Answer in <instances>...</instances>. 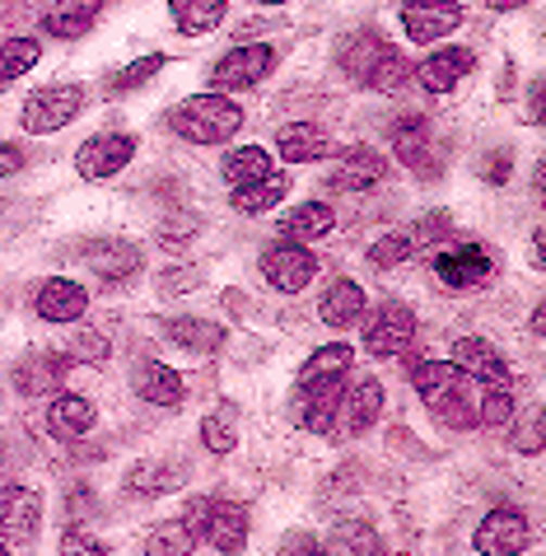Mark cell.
<instances>
[{
	"label": "cell",
	"instance_id": "18",
	"mask_svg": "<svg viewBox=\"0 0 546 556\" xmlns=\"http://www.w3.org/2000/svg\"><path fill=\"white\" fill-rule=\"evenodd\" d=\"M34 308L47 323H80L85 308H89V290L80 281H66V276H52V281L38 286Z\"/></svg>",
	"mask_w": 546,
	"mask_h": 556
},
{
	"label": "cell",
	"instance_id": "20",
	"mask_svg": "<svg viewBox=\"0 0 546 556\" xmlns=\"http://www.w3.org/2000/svg\"><path fill=\"white\" fill-rule=\"evenodd\" d=\"M388 178V160L379 150H369V146H355L341 154V164L332 168V182L341 192H365V188H379V182Z\"/></svg>",
	"mask_w": 546,
	"mask_h": 556
},
{
	"label": "cell",
	"instance_id": "13",
	"mask_svg": "<svg viewBox=\"0 0 546 556\" xmlns=\"http://www.w3.org/2000/svg\"><path fill=\"white\" fill-rule=\"evenodd\" d=\"M440 235H444V215H426V220H416L411 229H393V235H383L379 243H369V267L393 271L411 253L426 249V243H434Z\"/></svg>",
	"mask_w": 546,
	"mask_h": 556
},
{
	"label": "cell",
	"instance_id": "37",
	"mask_svg": "<svg viewBox=\"0 0 546 556\" xmlns=\"http://www.w3.org/2000/svg\"><path fill=\"white\" fill-rule=\"evenodd\" d=\"M178 477L182 472H174L168 463H140V468H131V477H127V491L131 496H168V491L178 486Z\"/></svg>",
	"mask_w": 546,
	"mask_h": 556
},
{
	"label": "cell",
	"instance_id": "31",
	"mask_svg": "<svg viewBox=\"0 0 546 556\" xmlns=\"http://www.w3.org/2000/svg\"><path fill=\"white\" fill-rule=\"evenodd\" d=\"M337 403H341V383H314V389H300V426L327 435L337 421Z\"/></svg>",
	"mask_w": 546,
	"mask_h": 556
},
{
	"label": "cell",
	"instance_id": "44",
	"mask_svg": "<svg viewBox=\"0 0 546 556\" xmlns=\"http://www.w3.org/2000/svg\"><path fill=\"white\" fill-rule=\"evenodd\" d=\"M20 168H24V150H20V146H10V141H0V178L20 174Z\"/></svg>",
	"mask_w": 546,
	"mask_h": 556
},
{
	"label": "cell",
	"instance_id": "22",
	"mask_svg": "<svg viewBox=\"0 0 546 556\" xmlns=\"http://www.w3.org/2000/svg\"><path fill=\"white\" fill-rule=\"evenodd\" d=\"M393 150H397V160L416 168V174H430L434 168V131H430V117H420V113H407L393 127Z\"/></svg>",
	"mask_w": 546,
	"mask_h": 556
},
{
	"label": "cell",
	"instance_id": "26",
	"mask_svg": "<svg viewBox=\"0 0 546 556\" xmlns=\"http://www.w3.org/2000/svg\"><path fill=\"white\" fill-rule=\"evenodd\" d=\"M365 290L360 286H355V281H332V286H327V295L318 300V314H322V323H327V328H355V323H360L365 318Z\"/></svg>",
	"mask_w": 546,
	"mask_h": 556
},
{
	"label": "cell",
	"instance_id": "43",
	"mask_svg": "<svg viewBox=\"0 0 546 556\" xmlns=\"http://www.w3.org/2000/svg\"><path fill=\"white\" fill-rule=\"evenodd\" d=\"M513 444H519L523 454H542V416H528V426L513 435Z\"/></svg>",
	"mask_w": 546,
	"mask_h": 556
},
{
	"label": "cell",
	"instance_id": "47",
	"mask_svg": "<svg viewBox=\"0 0 546 556\" xmlns=\"http://www.w3.org/2000/svg\"><path fill=\"white\" fill-rule=\"evenodd\" d=\"M486 5H491V10H519L523 0H486Z\"/></svg>",
	"mask_w": 546,
	"mask_h": 556
},
{
	"label": "cell",
	"instance_id": "14",
	"mask_svg": "<svg viewBox=\"0 0 546 556\" xmlns=\"http://www.w3.org/2000/svg\"><path fill=\"white\" fill-rule=\"evenodd\" d=\"M71 355L66 351H34V355H24L20 365H14V389L28 393V397H38V393H61V383H66L71 375Z\"/></svg>",
	"mask_w": 546,
	"mask_h": 556
},
{
	"label": "cell",
	"instance_id": "15",
	"mask_svg": "<svg viewBox=\"0 0 546 556\" xmlns=\"http://www.w3.org/2000/svg\"><path fill=\"white\" fill-rule=\"evenodd\" d=\"M383 412V383L379 379H355V383H341V403H337V416L346 435H360V430H369L373 421H379Z\"/></svg>",
	"mask_w": 546,
	"mask_h": 556
},
{
	"label": "cell",
	"instance_id": "33",
	"mask_svg": "<svg viewBox=\"0 0 546 556\" xmlns=\"http://www.w3.org/2000/svg\"><path fill=\"white\" fill-rule=\"evenodd\" d=\"M38 56H42V48L34 38H10V42H0V94L20 80V75H28L38 66Z\"/></svg>",
	"mask_w": 546,
	"mask_h": 556
},
{
	"label": "cell",
	"instance_id": "17",
	"mask_svg": "<svg viewBox=\"0 0 546 556\" xmlns=\"http://www.w3.org/2000/svg\"><path fill=\"white\" fill-rule=\"evenodd\" d=\"M523 543H528V519L509 505L491 509L477 529V552H486V556H513V552H523Z\"/></svg>",
	"mask_w": 546,
	"mask_h": 556
},
{
	"label": "cell",
	"instance_id": "24",
	"mask_svg": "<svg viewBox=\"0 0 546 556\" xmlns=\"http://www.w3.org/2000/svg\"><path fill=\"white\" fill-rule=\"evenodd\" d=\"M107 0H56L52 10L42 14V34H52V38H85L93 24H99V14H103Z\"/></svg>",
	"mask_w": 546,
	"mask_h": 556
},
{
	"label": "cell",
	"instance_id": "41",
	"mask_svg": "<svg viewBox=\"0 0 546 556\" xmlns=\"http://www.w3.org/2000/svg\"><path fill=\"white\" fill-rule=\"evenodd\" d=\"M66 355H71L75 365H103V361H107V337H99V332L71 337V342H66Z\"/></svg>",
	"mask_w": 546,
	"mask_h": 556
},
{
	"label": "cell",
	"instance_id": "25",
	"mask_svg": "<svg viewBox=\"0 0 546 556\" xmlns=\"http://www.w3.org/2000/svg\"><path fill=\"white\" fill-rule=\"evenodd\" d=\"M131 383H136V393L145 397V403H154V407H178L182 397H187L182 375H178L174 365H164V361H140Z\"/></svg>",
	"mask_w": 546,
	"mask_h": 556
},
{
	"label": "cell",
	"instance_id": "30",
	"mask_svg": "<svg viewBox=\"0 0 546 556\" xmlns=\"http://www.w3.org/2000/svg\"><path fill=\"white\" fill-rule=\"evenodd\" d=\"M280 229H285V239L294 243H314V239H327L337 229V215L327 202H304V206H294L285 220H280Z\"/></svg>",
	"mask_w": 546,
	"mask_h": 556
},
{
	"label": "cell",
	"instance_id": "10",
	"mask_svg": "<svg viewBox=\"0 0 546 556\" xmlns=\"http://www.w3.org/2000/svg\"><path fill=\"white\" fill-rule=\"evenodd\" d=\"M416 342V314L407 304H379L365 323V351L369 355H402Z\"/></svg>",
	"mask_w": 546,
	"mask_h": 556
},
{
	"label": "cell",
	"instance_id": "5",
	"mask_svg": "<svg viewBox=\"0 0 546 556\" xmlns=\"http://www.w3.org/2000/svg\"><path fill=\"white\" fill-rule=\"evenodd\" d=\"M80 108H85V89L80 85H47V89H34L24 103V131L28 136H52L61 131L66 122L80 117Z\"/></svg>",
	"mask_w": 546,
	"mask_h": 556
},
{
	"label": "cell",
	"instance_id": "8",
	"mask_svg": "<svg viewBox=\"0 0 546 556\" xmlns=\"http://www.w3.org/2000/svg\"><path fill=\"white\" fill-rule=\"evenodd\" d=\"M38 523H42V496L34 486H0V538L10 547H24L38 538Z\"/></svg>",
	"mask_w": 546,
	"mask_h": 556
},
{
	"label": "cell",
	"instance_id": "9",
	"mask_svg": "<svg viewBox=\"0 0 546 556\" xmlns=\"http://www.w3.org/2000/svg\"><path fill=\"white\" fill-rule=\"evenodd\" d=\"M262 276L276 286V290H285V295H300V290L318 276V257L304 249V243H294V239H280L276 249L262 253Z\"/></svg>",
	"mask_w": 546,
	"mask_h": 556
},
{
	"label": "cell",
	"instance_id": "12",
	"mask_svg": "<svg viewBox=\"0 0 546 556\" xmlns=\"http://www.w3.org/2000/svg\"><path fill=\"white\" fill-rule=\"evenodd\" d=\"M462 24L458 0H407L402 5V34L411 42H440Z\"/></svg>",
	"mask_w": 546,
	"mask_h": 556
},
{
	"label": "cell",
	"instance_id": "6",
	"mask_svg": "<svg viewBox=\"0 0 546 556\" xmlns=\"http://www.w3.org/2000/svg\"><path fill=\"white\" fill-rule=\"evenodd\" d=\"M271 66H276V52L262 48V42H253V48H233L215 61L211 85H215V94H239V89H253V85L267 80Z\"/></svg>",
	"mask_w": 546,
	"mask_h": 556
},
{
	"label": "cell",
	"instance_id": "42",
	"mask_svg": "<svg viewBox=\"0 0 546 556\" xmlns=\"http://www.w3.org/2000/svg\"><path fill=\"white\" fill-rule=\"evenodd\" d=\"M332 547H337V552H365V547H369V552H379V538H373L365 523H346V529L332 538Z\"/></svg>",
	"mask_w": 546,
	"mask_h": 556
},
{
	"label": "cell",
	"instance_id": "4",
	"mask_svg": "<svg viewBox=\"0 0 546 556\" xmlns=\"http://www.w3.org/2000/svg\"><path fill=\"white\" fill-rule=\"evenodd\" d=\"M182 523L192 543L215 552H239L247 543V509L239 501H192Z\"/></svg>",
	"mask_w": 546,
	"mask_h": 556
},
{
	"label": "cell",
	"instance_id": "3",
	"mask_svg": "<svg viewBox=\"0 0 546 556\" xmlns=\"http://www.w3.org/2000/svg\"><path fill=\"white\" fill-rule=\"evenodd\" d=\"M168 127H174L182 141L192 146H225L233 131L243 127V108L233 103L229 94H192L182 99L174 113H168Z\"/></svg>",
	"mask_w": 546,
	"mask_h": 556
},
{
	"label": "cell",
	"instance_id": "16",
	"mask_svg": "<svg viewBox=\"0 0 546 556\" xmlns=\"http://www.w3.org/2000/svg\"><path fill=\"white\" fill-rule=\"evenodd\" d=\"M472 66H477L472 48H440V52H430L426 61H420V66H411V75L426 94H448Z\"/></svg>",
	"mask_w": 546,
	"mask_h": 556
},
{
	"label": "cell",
	"instance_id": "28",
	"mask_svg": "<svg viewBox=\"0 0 546 556\" xmlns=\"http://www.w3.org/2000/svg\"><path fill=\"white\" fill-rule=\"evenodd\" d=\"M89 257V271L99 276V281H127V276L140 267V253L131 249V243H122V239H103V243H93V249L85 253Z\"/></svg>",
	"mask_w": 546,
	"mask_h": 556
},
{
	"label": "cell",
	"instance_id": "39",
	"mask_svg": "<svg viewBox=\"0 0 546 556\" xmlns=\"http://www.w3.org/2000/svg\"><path fill=\"white\" fill-rule=\"evenodd\" d=\"M164 71V56L160 52H150V56H140V61H131L127 71H117L113 75V94H127V89H140L150 80V75H160Z\"/></svg>",
	"mask_w": 546,
	"mask_h": 556
},
{
	"label": "cell",
	"instance_id": "34",
	"mask_svg": "<svg viewBox=\"0 0 546 556\" xmlns=\"http://www.w3.org/2000/svg\"><path fill=\"white\" fill-rule=\"evenodd\" d=\"M174 5V24L182 34H211L225 20V0H168Z\"/></svg>",
	"mask_w": 546,
	"mask_h": 556
},
{
	"label": "cell",
	"instance_id": "45",
	"mask_svg": "<svg viewBox=\"0 0 546 556\" xmlns=\"http://www.w3.org/2000/svg\"><path fill=\"white\" fill-rule=\"evenodd\" d=\"M61 552H93V556H99L103 543H99V538H89V533H66V538H61Z\"/></svg>",
	"mask_w": 546,
	"mask_h": 556
},
{
	"label": "cell",
	"instance_id": "32",
	"mask_svg": "<svg viewBox=\"0 0 546 556\" xmlns=\"http://www.w3.org/2000/svg\"><path fill=\"white\" fill-rule=\"evenodd\" d=\"M220 168H225V182H229V188H243V182H257V178L271 174V154L262 150V146H239V150L225 154Z\"/></svg>",
	"mask_w": 546,
	"mask_h": 556
},
{
	"label": "cell",
	"instance_id": "2",
	"mask_svg": "<svg viewBox=\"0 0 546 556\" xmlns=\"http://www.w3.org/2000/svg\"><path fill=\"white\" fill-rule=\"evenodd\" d=\"M341 71L351 80H360L365 89H379V94H402L411 80V61L402 56L393 42H383L379 34H360L341 48Z\"/></svg>",
	"mask_w": 546,
	"mask_h": 556
},
{
	"label": "cell",
	"instance_id": "29",
	"mask_svg": "<svg viewBox=\"0 0 546 556\" xmlns=\"http://www.w3.org/2000/svg\"><path fill=\"white\" fill-rule=\"evenodd\" d=\"M285 192H290V174H271L267 178H257V182H243V188H233V211H243V215H262V211H271L285 202Z\"/></svg>",
	"mask_w": 546,
	"mask_h": 556
},
{
	"label": "cell",
	"instance_id": "36",
	"mask_svg": "<svg viewBox=\"0 0 546 556\" xmlns=\"http://www.w3.org/2000/svg\"><path fill=\"white\" fill-rule=\"evenodd\" d=\"M513 421V393L509 383H481V397H477V426L486 430H500Z\"/></svg>",
	"mask_w": 546,
	"mask_h": 556
},
{
	"label": "cell",
	"instance_id": "40",
	"mask_svg": "<svg viewBox=\"0 0 546 556\" xmlns=\"http://www.w3.org/2000/svg\"><path fill=\"white\" fill-rule=\"evenodd\" d=\"M196 543H192V533H187V523H160V529L150 533V543H145V552L150 556H164V552H192Z\"/></svg>",
	"mask_w": 546,
	"mask_h": 556
},
{
	"label": "cell",
	"instance_id": "38",
	"mask_svg": "<svg viewBox=\"0 0 546 556\" xmlns=\"http://www.w3.org/2000/svg\"><path fill=\"white\" fill-rule=\"evenodd\" d=\"M164 332L174 337L178 346H187V351L220 346V328H215V323H201V318H174V323H164Z\"/></svg>",
	"mask_w": 546,
	"mask_h": 556
},
{
	"label": "cell",
	"instance_id": "23",
	"mask_svg": "<svg viewBox=\"0 0 546 556\" xmlns=\"http://www.w3.org/2000/svg\"><path fill=\"white\" fill-rule=\"evenodd\" d=\"M276 150L285 164H318V160H327V150H332V136H327L318 122H290V127H280Z\"/></svg>",
	"mask_w": 546,
	"mask_h": 556
},
{
	"label": "cell",
	"instance_id": "19",
	"mask_svg": "<svg viewBox=\"0 0 546 556\" xmlns=\"http://www.w3.org/2000/svg\"><path fill=\"white\" fill-rule=\"evenodd\" d=\"M454 365H462L477 383H509V361L486 337H458L454 342Z\"/></svg>",
	"mask_w": 546,
	"mask_h": 556
},
{
	"label": "cell",
	"instance_id": "11",
	"mask_svg": "<svg viewBox=\"0 0 546 556\" xmlns=\"http://www.w3.org/2000/svg\"><path fill=\"white\" fill-rule=\"evenodd\" d=\"M434 276L454 290H477L495 276V262L481 243H454V249L434 253Z\"/></svg>",
	"mask_w": 546,
	"mask_h": 556
},
{
	"label": "cell",
	"instance_id": "21",
	"mask_svg": "<svg viewBox=\"0 0 546 556\" xmlns=\"http://www.w3.org/2000/svg\"><path fill=\"white\" fill-rule=\"evenodd\" d=\"M93 426H99V407L80 393H56L52 407H47V430H52L56 440H80Z\"/></svg>",
	"mask_w": 546,
	"mask_h": 556
},
{
	"label": "cell",
	"instance_id": "35",
	"mask_svg": "<svg viewBox=\"0 0 546 556\" xmlns=\"http://www.w3.org/2000/svg\"><path fill=\"white\" fill-rule=\"evenodd\" d=\"M201 444H206L211 454H233V444H239V412L229 403L215 407L206 421H201Z\"/></svg>",
	"mask_w": 546,
	"mask_h": 556
},
{
	"label": "cell",
	"instance_id": "48",
	"mask_svg": "<svg viewBox=\"0 0 546 556\" xmlns=\"http://www.w3.org/2000/svg\"><path fill=\"white\" fill-rule=\"evenodd\" d=\"M257 5H285V0H257Z\"/></svg>",
	"mask_w": 546,
	"mask_h": 556
},
{
	"label": "cell",
	"instance_id": "46",
	"mask_svg": "<svg viewBox=\"0 0 546 556\" xmlns=\"http://www.w3.org/2000/svg\"><path fill=\"white\" fill-rule=\"evenodd\" d=\"M533 267L537 271L546 267V229H537V235H533Z\"/></svg>",
	"mask_w": 546,
	"mask_h": 556
},
{
	"label": "cell",
	"instance_id": "27",
	"mask_svg": "<svg viewBox=\"0 0 546 556\" xmlns=\"http://www.w3.org/2000/svg\"><path fill=\"white\" fill-rule=\"evenodd\" d=\"M351 365H355V351L346 342H327L300 365V389H314V383H341Z\"/></svg>",
	"mask_w": 546,
	"mask_h": 556
},
{
	"label": "cell",
	"instance_id": "7",
	"mask_svg": "<svg viewBox=\"0 0 546 556\" xmlns=\"http://www.w3.org/2000/svg\"><path fill=\"white\" fill-rule=\"evenodd\" d=\"M136 160V136L127 131H103V136H89V141L75 150V168H80V178L89 182H103L122 174Z\"/></svg>",
	"mask_w": 546,
	"mask_h": 556
},
{
	"label": "cell",
	"instance_id": "1",
	"mask_svg": "<svg viewBox=\"0 0 546 556\" xmlns=\"http://www.w3.org/2000/svg\"><path fill=\"white\" fill-rule=\"evenodd\" d=\"M411 383H416L420 403L430 407L434 421H444L448 430H472L477 426L481 383L467 375L462 365H454V361H426V365H416Z\"/></svg>",
	"mask_w": 546,
	"mask_h": 556
}]
</instances>
